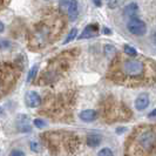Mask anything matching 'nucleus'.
<instances>
[{
    "label": "nucleus",
    "mask_w": 156,
    "mask_h": 156,
    "mask_svg": "<svg viewBox=\"0 0 156 156\" xmlns=\"http://www.w3.org/2000/svg\"><path fill=\"white\" fill-rule=\"evenodd\" d=\"M107 79L132 88L151 86L156 83V63L148 58L116 54L109 65Z\"/></svg>",
    "instance_id": "nucleus-1"
},
{
    "label": "nucleus",
    "mask_w": 156,
    "mask_h": 156,
    "mask_svg": "<svg viewBox=\"0 0 156 156\" xmlns=\"http://www.w3.org/2000/svg\"><path fill=\"white\" fill-rule=\"evenodd\" d=\"M65 28L66 21L59 9H47L28 32L27 46L32 51L44 49L59 39Z\"/></svg>",
    "instance_id": "nucleus-2"
},
{
    "label": "nucleus",
    "mask_w": 156,
    "mask_h": 156,
    "mask_svg": "<svg viewBox=\"0 0 156 156\" xmlns=\"http://www.w3.org/2000/svg\"><path fill=\"white\" fill-rule=\"evenodd\" d=\"M125 156H156V125L135 128L126 142Z\"/></svg>",
    "instance_id": "nucleus-3"
},
{
    "label": "nucleus",
    "mask_w": 156,
    "mask_h": 156,
    "mask_svg": "<svg viewBox=\"0 0 156 156\" xmlns=\"http://www.w3.org/2000/svg\"><path fill=\"white\" fill-rule=\"evenodd\" d=\"M75 58V51H67L63 52L58 56L53 58L49 62L46 69L44 70V73L40 75L39 80H38V85L42 86V85H49L52 82L56 81L61 75L65 74V72L69 69L70 62L72 60Z\"/></svg>",
    "instance_id": "nucleus-4"
},
{
    "label": "nucleus",
    "mask_w": 156,
    "mask_h": 156,
    "mask_svg": "<svg viewBox=\"0 0 156 156\" xmlns=\"http://www.w3.org/2000/svg\"><path fill=\"white\" fill-rule=\"evenodd\" d=\"M21 67L13 61L0 62V98L9 93L19 79Z\"/></svg>",
    "instance_id": "nucleus-5"
},
{
    "label": "nucleus",
    "mask_w": 156,
    "mask_h": 156,
    "mask_svg": "<svg viewBox=\"0 0 156 156\" xmlns=\"http://www.w3.org/2000/svg\"><path fill=\"white\" fill-rule=\"evenodd\" d=\"M105 116L110 122L123 121V120H129V117L132 116V112H129L125 105L112 100L105 106Z\"/></svg>",
    "instance_id": "nucleus-6"
},
{
    "label": "nucleus",
    "mask_w": 156,
    "mask_h": 156,
    "mask_svg": "<svg viewBox=\"0 0 156 156\" xmlns=\"http://www.w3.org/2000/svg\"><path fill=\"white\" fill-rule=\"evenodd\" d=\"M127 30L130 32L134 35H137V37H141V35H144L146 32H147V25L144 21H142L141 19L134 16V18H130L127 23Z\"/></svg>",
    "instance_id": "nucleus-7"
},
{
    "label": "nucleus",
    "mask_w": 156,
    "mask_h": 156,
    "mask_svg": "<svg viewBox=\"0 0 156 156\" xmlns=\"http://www.w3.org/2000/svg\"><path fill=\"white\" fill-rule=\"evenodd\" d=\"M98 34H99V25L98 23H90V25H87L86 27H85L83 32L79 37V40L89 39V38L96 37Z\"/></svg>",
    "instance_id": "nucleus-8"
},
{
    "label": "nucleus",
    "mask_w": 156,
    "mask_h": 156,
    "mask_svg": "<svg viewBox=\"0 0 156 156\" xmlns=\"http://www.w3.org/2000/svg\"><path fill=\"white\" fill-rule=\"evenodd\" d=\"M26 105L30 108H37L41 105V96L37 92H28L26 94Z\"/></svg>",
    "instance_id": "nucleus-9"
},
{
    "label": "nucleus",
    "mask_w": 156,
    "mask_h": 156,
    "mask_svg": "<svg viewBox=\"0 0 156 156\" xmlns=\"http://www.w3.org/2000/svg\"><path fill=\"white\" fill-rule=\"evenodd\" d=\"M148 106H149L148 94H146V93L140 94V95L137 96V99L135 100V107H136V109L143 110V109H146Z\"/></svg>",
    "instance_id": "nucleus-10"
},
{
    "label": "nucleus",
    "mask_w": 156,
    "mask_h": 156,
    "mask_svg": "<svg viewBox=\"0 0 156 156\" xmlns=\"http://www.w3.org/2000/svg\"><path fill=\"white\" fill-rule=\"evenodd\" d=\"M98 113L93 109H86L80 113V119L85 122H93L94 120H96Z\"/></svg>",
    "instance_id": "nucleus-11"
},
{
    "label": "nucleus",
    "mask_w": 156,
    "mask_h": 156,
    "mask_svg": "<svg viewBox=\"0 0 156 156\" xmlns=\"http://www.w3.org/2000/svg\"><path fill=\"white\" fill-rule=\"evenodd\" d=\"M101 141L102 137L100 134H89L87 136L86 143L87 146H89V147H98V146H100Z\"/></svg>",
    "instance_id": "nucleus-12"
},
{
    "label": "nucleus",
    "mask_w": 156,
    "mask_h": 156,
    "mask_svg": "<svg viewBox=\"0 0 156 156\" xmlns=\"http://www.w3.org/2000/svg\"><path fill=\"white\" fill-rule=\"evenodd\" d=\"M79 14V5L76 0H73L72 5H70L69 9H68V13H67V16L69 19V21H74L76 18H78Z\"/></svg>",
    "instance_id": "nucleus-13"
},
{
    "label": "nucleus",
    "mask_w": 156,
    "mask_h": 156,
    "mask_svg": "<svg viewBox=\"0 0 156 156\" xmlns=\"http://www.w3.org/2000/svg\"><path fill=\"white\" fill-rule=\"evenodd\" d=\"M123 12H125L126 16H129V19H130V18H134V16H136V13L139 12V6H137V4L132 2V4H129L128 6H126Z\"/></svg>",
    "instance_id": "nucleus-14"
},
{
    "label": "nucleus",
    "mask_w": 156,
    "mask_h": 156,
    "mask_svg": "<svg viewBox=\"0 0 156 156\" xmlns=\"http://www.w3.org/2000/svg\"><path fill=\"white\" fill-rule=\"evenodd\" d=\"M72 2H73V0H60L59 1V12L62 14V16H67V13H68V9H69L70 5H72Z\"/></svg>",
    "instance_id": "nucleus-15"
},
{
    "label": "nucleus",
    "mask_w": 156,
    "mask_h": 156,
    "mask_svg": "<svg viewBox=\"0 0 156 156\" xmlns=\"http://www.w3.org/2000/svg\"><path fill=\"white\" fill-rule=\"evenodd\" d=\"M105 55L108 58V59H110V60H113L115 56H116V49H115V47L112 46V45H106L105 46Z\"/></svg>",
    "instance_id": "nucleus-16"
},
{
    "label": "nucleus",
    "mask_w": 156,
    "mask_h": 156,
    "mask_svg": "<svg viewBox=\"0 0 156 156\" xmlns=\"http://www.w3.org/2000/svg\"><path fill=\"white\" fill-rule=\"evenodd\" d=\"M38 68H39V66H38V65H34L31 69H30V72H28V75H27V82H32L34 79L37 78Z\"/></svg>",
    "instance_id": "nucleus-17"
},
{
    "label": "nucleus",
    "mask_w": 156,
    "mask_h": 156,
    "mask_svg": "<svg viewBox=\"0 0 156 156\" xmlns=\"http://www.w3.org/2000/svg\"><path fill=\"white\" fill-rule=\"evenodd\" d=\"M76 35H78V30H76V28H73V30L69 32V34L67 35L66 40L63 41V45H67V44H69L70 41H73V40L76 38Z\"/></svg>",
    "instance_id": "nucleus-18"
},
{
    "label": "nucleus",
    "mask_w": 156,
    "mask_h": 156,
    "mask_svg": "<svg viewBox=\"0 0 156 156\" xmlns=\"http://www.w3.org/2000/svg\"><path fill=\"white\" fill-rule=\"evenodd\" d=\"M125 53L128 56H137V52H136V49L134 48V47H132V46H129V45H125Z\"/></svg>",
    "instance_id": "nucleus-19"
},
{
    "label": "nucleus",
    "mask_w": 156,
    "mask_h": 156,
    "mask_svg": "<svg viewBox=\"0 0 156 156\" xmlns=\"http://www.w3.org/2000/svg\"><path fill=\"white\" fill-rule=\"evenodd\" d=\"M122 1H123V0H109V1H108V8H110V9L117 8L122 4Z\"/></svg>",
    "instance_id": "nucleus-20"
},
{
    "label": "nucleus",
    "mask_w": 156,
    "mask_h": 156,
    "mask_svg": "<svg viewBox=\"0 0 156 156\" xmlns=\"http://www.w3.org/2000/svg\"><path fill=\"white\" fill-rule=\"evenodd\" d=\"M98 156H113V151L109 148H102L99 151Z\"/></svg>",
    "instance_id": "nucleus-21"
},
{
    "label": "nucleus",
    "mask_w": 156,
    "mask_h": 156,
    "mask_svg": "<svg viewBox=\"0 0 156 156\" xmlns=\"http://www.w3.org/2000/svg\"><path fill=\"white\" fill-rule=\"evenodd\" d=\"M34 126L38 127V128H44L46 126V122L44 120H41V119H35L34 120Z\"/></svg>",
    "instance_id": "nucleus-22"
},
{
    "label": "nucleus",
    "mask_w": 156,
    "mask_h": 156,
    "mask_svg": "<svg viewBox=\"0 0 156 156\" xmlns=\"http://www.w3.org/2000/svg\"><path fill=\"white\" fill-rule=\"evenodd\" d=\"M9 41L5 39H0V49H5V48H8L9 47Z\"/></svg>",
    "instance_id": "nucleus-23"
},
{
    "label": "nucleus",
    "mask_w": 156,
    "mask_h": 156,
    "mask_svg": "<svg viewBox=\"0 0 156 156\" xmlns=\"http://www.w3.org/2000/svg\"><path fill=\"white\" fill-rule=\"evenodd\" d=\"M11 156H25V154H23V151L19 150V149H14V150H12Z\"/></svg>",
    "instance_id": "nucleus-24"
},
{
    "label": "nucleus",
    "mask_w": 156,
    "mask_h": 156,
    "mask_svg": "<svg viewBox=\"0 0 156 156\" xmlns=\"http://www.w3.org/2000/svg\"><path fill=\"white\" fill-rule=\"evenodd\" d=\"M31 149L33 150V151H40V147L38 143H35V142H31Z\"/></svg>",
    "instance_id": "nucleus-25"
},
{
    "label": "nucleus",
    "mask_w": 156,
    "mask_h": 156,
    "mask_svg": "<svg viewBox=\"0 0 156 156\" xmlns=\"http://www.w3.org/2000/svg\"><path fill=\"white\" fill-rule=\"evenodd\" d=\"M8 2H9V0H0V12L7 6Z\"/></svg>",
    "instance_id": "nucleus-26"
},
{
    "label": "nucleus",
    "mask_w": 156,
    "mask_h": 156,
    "mask_svg": "<svg viewBox=\"0 0 156 156\" xmlns=\"http://www.w3.org/2000/svg\"><path fill=\"white\" fill-rule=\"evenodd\" d=\"M151 44H153V47H154V49H155L156 52V30L151 34Z\"/></svg>",
    "instance_id": "nucleus-27"
},
{
    "label": "nucleus",
    "mask_w": 156,
    "mask_h": 156,
    "mask_svg": "<svg viewBox=\"0 0 156 156\" xmlns=\"http://www.w3.org/2000/svg\"><path fill=\"white\" fill-rule=\"evenodd\" d=\"M148 117H151V119H153V117H156V109H154L153 112H150Z\"/></svg>",
    "instance_id": "nucleus-28"
},
{
    "label": "nucleus",
    "mask_w": 156,
    "mask_h": 156,
    "mask_svg": "<svg viewBox=\"0 0 156 156\" xmlns=\"http://www.w3.org/2000/svg\"><path fill=\"white\" fill-rule=\"evenodd\" d=\"M94 2L96 6H101V0H94Z\"/></svg>",
    "instance_id": "nucleus-29"
},
{
    "label": "nucleus",
    "mask_w": 156,
    "mask_h": 156,
    "mask_svg": "<svg viewBox=\"0 0 156 156\" xmlns=\"http://www.w3.org/2000/svg\"><path fill=\"white\" fill-rule=\"evenodd\" d=\"M4 28H5V26H4V23L0 21V33L4 31Z\"/></svg>",
    "instance_id": "nucleus-30"
},
{
    "label": "nucleus",
    "mask_w": 156,
    "mask_h": 156,
    "mask_svg": "<svg viewBox=\"0 0 156 156\" xmlns=\"http://www.w3.org/2000/svg\"><path fill=\"white\" fill-rule=\"evenodd\" d=\"M2 112H4V110H2V108L0 107V114H2Z\"/></svg>",
    "instance_id": "nucleus-31"
}]
</instances>
